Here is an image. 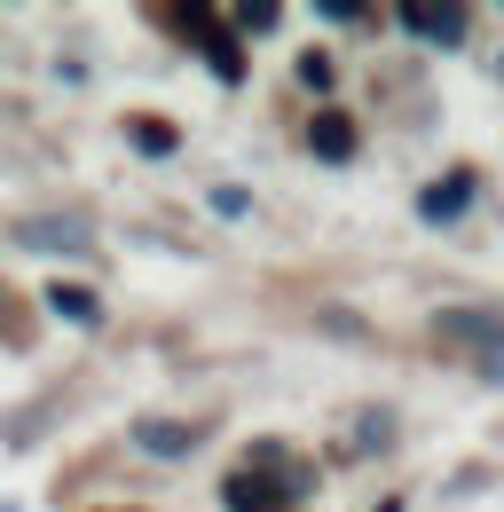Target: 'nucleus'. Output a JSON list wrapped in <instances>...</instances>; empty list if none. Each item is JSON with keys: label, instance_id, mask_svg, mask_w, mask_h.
Here are the masks:
<instances>
[{"label": "nucleus", "instance_id": "9b49d317", "mask_svg": "<svg viewBox=\"0 0 504 512\" xmlns=\"http://www.w3.org/2000/svg\"><path fill=\"white\" fill-rule=\"evenodd\" d=\"M300 79H308V87H331V56H300Z\"/></svg>", "mask_w": 504, "mask_h": 512}, {"label": "nucleus", "instance_id": "f8f14e48", "mask_svg": "<svg viewBox=\"0 0 504 512\" xmlns=\"http://www.w3.org/2000/svg\"><path fill=\"white\" fill-rule=\"evenodd\" d=\"M378 512H402V505H378Z\"/></svg>", "mask_w": 504, "mask_h": 512}, {"label": "nucleus", "instance_id": "f257e3e1", "mask_svg": "<svg viewBox=\"0 0 504 512\" xmlns=\"http://www.w3.org/2000/svg\"><path fill=\"white\" fill-rule=\"evenodd\" d=\"M434 331H441V339L481 347V371H489V379H504V316H497V308H449Z\"/></svg>", "mask_w": 504, "mask_h": 512}, {"label": "nucleus", "instance_id": "39448f33", "mask_svg": "<svg viewBox=\"0 0 504 512\" xmlns=\"http://www.w3.org/2000/svg\"><path fill=\"white\" fill-rule=\"evenodd\" d=\"M182 24L197 32V40H205V64L221 71V79H245V56H237V40H221V24H213V8H189Z\"/></svg>", "mask_w": 504, "mask_h": 512}, {"label": "nucleus", "instance_id": "6e6552de", "mask_svg": "<svg viewBox=\"0 0 504 512\" xmlns=\"http://www.w3.org/2000/svg\"><path fill=\"white\" fill-rule=\"evenodd\" d=\"M465 205H473V174H449L434 190H418V221H457Z\"/></svg>", "mask_w": 504, "mask_h": 512}, {"label": "nucleus", "instance_id": "f03ea898", "mask_svg": "<svg viewBox=\"0 0 504 512\" xmlns=\"http://www.w3.org/2000/svg\"><path fill=\"white\" fill-rule=\"evenodd\" d=\"M16 245H32V253H87L95 237L71 213H32V221H16Z\"/></svg>", "mask_w": 504, "mask_h": 512}, {"label": "nucleus", "instance_id": "7ed1b4c3", "mask_svg": "<svg viewBox=\"0 0 504 512\" xmlns=\"http://www.w3.org/2000/svg\"><path fill=\"white\" fill-rule=\"evenodd\" d=\"M221 497H229V512H268V505H276V497H284V489L268 481V465H260V449H252L245 465H237V473L221 481Z\"/></svg>", "mask_w": 504, "mask_h": 512}, {"label": "nucleus", "instance_id": "0eeeda50", "mask_svg": "<svg viewBox=\"0 0 504 512\" xmlns=\"http://www.w3.org/2000/svg\"><path fill=\"white\" fill-rule=\"evenodd\" d=\"M308 142H315V158H331V166H347V158H355V119H347V111H315Z\"/></svg>", "mask_w": 504, "mask_h": 512}, {"label": "nucleus", "instance_id": "9d476101", "mask_svg": "<svg viewBox=\"0 0 504 512\" xmlns=\"http://www.w3.org/2000/svg\"><path fill=\"white\" fill-rule=\"evenodd\" d=\"M134 142H142L150 158H166V150H174V127H166V119H134Z\"/></svg>", "mask_w": 504, "mask_h": 512}, {"label": "nucleus", "instance_id": "20e7f679", "mask_svg": "<svg viewBox=\"0 0 504 512\" xmlns=\"http://www.w3.org/2000/svg\"><path fill=\"white\" fill-rule=\"evenodd\" d=\"M402 16V32H418V40H434V48H457L465 40V8H394Z\"/></svg>", "mask_w": 504, "mask_h": 512}, {"label": "nucleus", "instance_id": "1a4fd4ad", "mask_svg": "<svg viewBox=\"0 0 504 512\" xmlns=\"http://www.w3.org/2000/svg\"><path fill=\"white\" fill-rule=\"evenodd\" d=\"M40 300H48V316H63V323H87V331L103 323V300H95L87 284H48Z\"/></svg>", "mask_w": 504, "mask_h": 512}, {"label": "nucleus", "instance_id": "423d86ee", "mask_svg": "<svg viewBox=\"0 0 504 512\" xmlns=\"http://www.w3.org/2000/svg\"><path fill=\"white\" fill-rule=\"evenodd\" d=\"M134 442L150 449V457H189V449L205 442V426H174V418H142V426H134Z\"/></svg>", "mask_w": 504, "mask_h": 512}]
</instances>
